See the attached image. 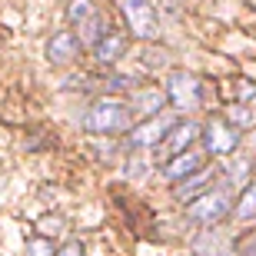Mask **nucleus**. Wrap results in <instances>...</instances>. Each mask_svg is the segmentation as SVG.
I'll return each instance as SVG.
<instances>
[{"label": "nucleus", "instance_id": "nucleus-1", "mask_svg": "<svg viewBox=\"0 0 256 256\" xmlns=\"http://www.w3.org/2000/svg\"><path fill=\"white\" fill-rule=\"evenodd\" d=\"M130 116H133V110L124 104V100L104 96V100H96V104L84 114V130L96 133V136L124 133V130H130Z\"/></svg>", "mask_w": 256, "mask_h": 256}, {"label": "nucleus", "instance_id": "nucleus-2", "mask_svg": "<svg viewBox=\"0 0 256 256\" xmlns=\"http://www.w3.org/2000/svg\"><path fill=\"white\" fill-rule=\"evenodd\" d=\"M66 17H70V24L76 27V37H80V44H86V47H94L96 40L106 34L104 17H100V10L94 7V0H70Z\"/></svg>", "mask_w": 256, "mask_h": 256}, {"label": "nucleus", "instance_id": "nucleus-3", "mask_svg": "<svg viewBox=\"0 0 256 256\" xmlns=\"http://www.w3.org/2000/svg\"><path fill=\"white\" fill-rule=\"evenodd\" d=\"M223 216H230V193L226 190H206L186 206V220L200 226H216Z\"/></svg>", "mask_w": 256, "mask_h": 256}, {"label": "nucleus", "instance_id": "nucleus-4", "mask_svg": "<svg viewBox=\"0 0 256 256\" xmlns=\"http://www.w3.org/2000/svg\"><path fill=\"white\" fill-rule=\"evenodd\" d=\"M126 17V27L136 40H153L160 34V24H156V10H153L150 0H120Z\"/></svg>", "mask_w": 256, "mask_h": 256}, {"label": "nucleus", "instance_id": "nucleus-5", "mask_svg": "<svg viewBox=\"0 0 256 256\" xmlns=\"http://www.w3.org/2000/svg\"><path fill=\"white\" fill-rule=\"evenodd\" d=\"M166 96H170V104L176 106V110H196L200 100H203V90H200V80L193 74L176 70V74H170V80H166Z\"/></svg>", "mask_w": 256, "mask_h": 256}, {"label": "nucleus", "instance_id": "nucleus-6", "mask_svg": "<svg viewBox=\"0 0 256 256\" xmlns=\"http://www.w3.org/2000/svg\"><path fill=\"white\" fill-rule=\"evenodd\" d=\"M173 126H176V116L153 114V116H146V120H140V124L133 126L130 143L133 146H156L160 140H166V133H170Z\"/></svg>", "mask_w": 256, "mask_h": 256}, {"label": "nucleus", "instance_id": "nucleus-7", "mask_svg": "<svg viewBox=\"0 0 256 256\" xmlns=\"http://www.w3.org/2000/svg\"><path fill=\"white\" fill-rule=\"evenodd\" d=\"M206 150L213 156H223V153H233L240 146V133L226 124V120H210L206 124Z\"/></svg>", "mask_w": 256, "mask_h": 256}, {"label": "nucleus", "instance_id": "nucleus-8", "mask_svg": "<svg viewBox=\"0 0 256 256\" xmlns=\"http://www.w3.org/2000/svg\"><path fill=\"white\" fill-rule=\"evenodd\" d=\"M80 47H84V44H80V37H76L74 30H60V34H54V37L47 40V60L57 64V66L74 64Z\"/></svg>", "mask_w": 256, "mask_h": 256}, {"label": "nucleus", "instance_id": "nucleus-9", "mask_svg": "<svg viewBox=\"0 0 256 256\" xmlns=\"http://www.w3.org/2000/svg\"><path fill=\"white\" fill-rule=\"evenodd\" d=\"M193 256H230V236L206 226L193 236Z\"/></svg>", "mask_w": 256, "mask_h": 256}, {"label": "nucleus", "instance_id": "nucleus-10", "mask_svg": "<svg viewBox=\"0 0 256 256\" xmlns=\"http://www.w3.org/2000/svg\"><path fill=\"white\" fill-rule=\"evenodd\" d=\"M200 166H203V153L200 150H183L176 153V156H170L166 160V166H163V173H166V180H186L190 173H196Z\"/></svg>", "mask_w": 256, "mask_h": 256}, {"label": "nucleus", "instance_id": "nucleus-11", "mask_svg": "<svg viewBox=\"0 0 256 256\" xmlns=\"http://www.w3.org/2000/svg\"><path fill=\"white\" fill-rule=\"evenodd\" d=\"M196 136H200V126L196 124H176L170 133H166V143H163V150L170 153V156H176V153H183V150H190L193 143H196Z\"/></svg>", "mask_w": 256, "mask_h": 256}, {"label": "nucleus", "instance_id": "nucleus-12", "mask_svg": "<svg viewBox=\"0 0 256 256\" xmlns=\"http://www.w3.org/2000/svg\"><path fill=\"white\" fill-rule=\"evenodd\" d=\"M216 180V173L210 170L206 163L200 166L196 173H190L186 180H180V186H176V200H190V196H203L206 193V186Z\"/></svg>", "mask_w": 256, "mask_h": 256}, {"label": "nucleus", "instance_id": "nucleus-13", "mask_svg": "<svg viewBox=\"0 0 256 256\" xmlns=\"http://www.w3.org/2000/svg\"><path fill=\"white\" fill-rule=\"evenodd\" d=\"M126 50V37H120V34H114V30H106L104 37L94 44V54L100 64H114V60H120V54Z\"/></svg>", "mask_w": 256, "mask_h": 256}, {"label": "nucleus", "instance_id": "nucleus-14", "mask_svg": "<svg viewBox=\"0 0 256 256\" xmlns=\"http://www.w3.org/2000/svg\"><path fill=\"white\" fill-rule=\"evenodd\" d=\"M133 110H140V114L153 116V114H160V106H163V94L160 90H143V94H133Z\"/></svg>", "mask_w": 256, "mask_h": 256}, {"label": "nucleus", "instance_id": "nucleus-15", "mask_svg": "<svg viewBox=\"0 0 256 256\" xmlns=\"http://www.w3.org/2000/svg\"><path fill=\"white\" fill-rule=\"evenodd\" d=\"M233 216H236L240 223H250V220H256V183H250L246 190H243L236 210H233Z\"/></svg>", "mask_w": 256, "mask_h": 256}, {"label": "nucleus", "instance_id": "nucleus-16", "mask_svg": "<svg viewBox=\"0 0 256 256\" xmlns=\"http://www.w3.org/2000/svg\"><path fill=\"white\" fill-rule=\"evenodd\" d=\"M27 256H54V240L37 233L34 240H27Z\"/></svg>", "mask_w": 256, "mask_h": 256}, {"label": "nucleus", "instance_id": "nucleus-17", "mask_svg": "<svg viewBox=\"0 0 256 256\" xmlns=\"http://www.w3.org/2000/svg\"><path fill=\"white\" fill-rule=\"evenodd\" d=\"M230 120H233L236 126H250L256 116H253V110H246V106L240 104V106H233V110H230Z\"/></svg>", "mask_w": 256, "mask_h": 256}, {"label": "nucleus", "instance_id": "nucleus-18", "mask_svg": "<svg viewBox=\"0 0 256 256\" xmlns=\"http://www.w3.org/2000/svg\"><path fill=\"white\" fill-rule=\"evenodd\" d=\"M37 230H40V236H50V233H60L64 230V220L60 216H44L37 223Z\"/></svg>", "mask_w": 256, "mask_h": 256}, {"label": "nucleus", "instance_id": "nucleus-19", "mask_svg": "<svg viewBox=\"0 0 256 256\" xmlns=\"http://www.w3.org/2000/svg\"><path fill=\"white\" fill-rule=\"evenodd\" d=\"M246 173H250V163L246 160H233V163H230V166H226V176H230V180H233V183H240V180H246Z\"/></svg>", "mask_w": 256, "mask_h": 256}, {"label": "nucleus", "instance_id": "nucleus-20", "mask_svg": "<svg viewBox=\"0 0 256 256\" xmlns=\"http://www.w3.org/2000/svg\"><path fill=\"white\" fill-rule=\"evenodd\" d=\"M54 256H84V243H76V240H66L60 250H54Z\"/></svg>", "mask_w": 256, "mask_h": 256}, {"label": "nucleus", "instance_id": "nucleus-21", "mask_svg": "<svg viewBox=\"0 0 256 256\" xmlns=\"http://www.w3.org/2000/svg\"><path fill=\"white\" fill-rule=\"evenodd\" d=\"M240 256H256V236H250L246 243H243V250H240Z\"/></svg>", "mask_w": 256, "mask_h": 256}]
</instances>
